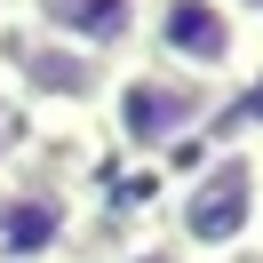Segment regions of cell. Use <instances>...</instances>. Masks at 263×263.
I'll return each mask as SVG.
<instances>
[{
  "label": "cell",
  "mask_w": 263,
  "mask_h": 263,
  "mask_svg": "<svg viewBox=\"0 0 263 263\" xmlns=\"http://www.w3.org/2000/svg\"><path fill=\"white\" fill-rule=\"evenodd\" d=\"M152 223L183 247V263L255 255L263 247V160H255V136H215L176 176V192L160 199Z\"/></svg>",
  "instance_id": "6da1fadb"
},
{
  "label": "cell",
  "mask_w": 263,
  "mask_h": 263,
  "mask_svg": "<svg viewBox=\"0 0 263 263\" xmlns=\"http://www.w3.org/2000/svg\"><path fill=\"white\" fill-rule=\"evenodd\" d=\"M223 88H199L183 80V72H160L144 64V56H128V64H112V80H104V112H96V144L128 152V160H176V152H192L199 136H215V120H223Z\"/></svg>",
  "instance_id": "7a4b0ae2"
},
{
  "label": "cell",
  "mask_w": 263,
  "mask_h": 263,
  "mask_svg": "<svg viewBox=\"0 0 263 263\" xmlns=\"http://www.w3.org/2000/svg\"><path fill=\"white\" fill-rule=\"evenodd\" d=\"M136 56L160 64V72H183L199 88H223V96L263 80V40H255L239 0H152Z\"/></svg>",
  "instance_id": "3957f363"
},
{
  "label": "cell",
  "mask_w": 263,
  "mask_h": 263,
  "mask_svg": "<svg viewBox=\"0 0 263 263\" xmlns=\"http://www.w3.org/2000/svg\"><path fill=\"white\" fill-rule=\"evenodd\" d=\"M88 231H96V208H88L80 176L48 167V152L32 144L24 176L0 183V263H64V255H88Z\"/></svg>",
  "instance_id": "277c9868"
},
{
  "label": "cell",
  "mask_w": 263,
  "mask_h": 263,
  "mask_svg": "<svg viewBox=\"0 0 263 263\" xmlns=\"http://www.w3.org/2000/svg\"><path fill=\"white\" fill-rule=\"evenodd\" d=\"M144 8L152 0H16V16L32 32L64 40V48L96 56V64H128L144 48Z\"/></svg>",
  "instance_id": "5b68a950"
},
{
  "label": "cell",
  "mask_w": 263,
  "mask_h": 263,
  "mask_svg": "<svg viewBox=\"0 0 263 263\" xmlns=\"http://www.w3.org/2000/svg\"><path fill=\"white\" fill-rule=\"evenodd\" d=\"M88 263H183V247L167 239L160 223H136V231H120V239L88 247Z\"/></svg>",
  "instance_id": "8992f818"
},
{
  "label": "cell",
  "mask_w": 263,
  "mask_h": 263,
  "mask_svg": "<svg viewBox=\"0 0 263 263\" xmlns=\"http://www.w3.org/2000/svg\"><path fill=\"white\" fill-rule=\"evenodd\" d=\"M24 160H32V128H24V120L0 104V183H8V176H24Z\"/></svg>",
  "instance_id": "52a82bcc"
},
{
  "label": "cell",
  "mask_w": 263,
  "mask_h": 263,
  "mask_svg": "<svg viewBox=\"0 0 263 263\" xmlns=\"http://www.w3.org/2000/svg\"><path fill=\"white\" fill-rule=\"evenodd\" d=\"M239 8H247V24H255V40H263V0H239Z\"/></svg>",
  "instance_id": "ba28073f"
},
{
  "label": "cell",
  "mask_w": 263,
  "mask_h": 263,
  "mask_svg": "<svg viewBox=\"0 0 263 263\" xmlns=\"http://www.w3.org/2000/svg\"><path fill=\"white\" fill-rule=\"evenodd\" d=\"M223 263H263V247H255V255H223Z\"/></svg>",
  "instance_id": "9c48e42d"
},
{
  "label": "cell",
  "mask_w": 263,
  "mask_h": 263,
  "mask_svg": "<svg viewBox=\"0 0 263 263\" xmlns=\"http://www.w3.org/2000/svg\"><path fill=\"white\" fill-rule=\"evenodd\" d=\"M255 160H263V128H255Z\"/></svg>",
  "instance_id": "30bf717a"
},
{
  "label": "cell",
  "mask_w": 263,
  "mask_h": 263,
  "mask_svg": "<svg viewBox=\"0 0 263 263\" xmlns=\"http://www.w3.org/2000/svg\"><path fill=\"white\" fill-rule=\"evenodd\" d=\"M64 263H88V255H64Z\"/></svg>",
  "instance_id": "8fae6325"
}]
</instances>
